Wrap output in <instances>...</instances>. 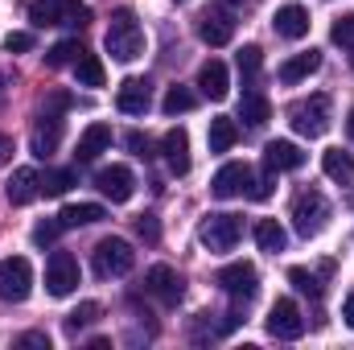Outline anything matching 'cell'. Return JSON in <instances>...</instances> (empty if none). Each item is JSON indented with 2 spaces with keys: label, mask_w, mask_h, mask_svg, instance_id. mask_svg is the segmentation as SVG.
Listing matches in <instances>:
<instances>
[{
  "label": "cell",
  "mask_w": 354,
  "mask_h": 350,
  "mask_svg": "<svg viewBox=\"0 0 354 350\" xmlns=\"http://www.w3.org/2000/svg\"><path fill=\"white\" fill-rule=\"evenodd\" d=\"M58 231H62L58 219H41V223L33 227V243H37V248H50V243L58 239Z\"/></svg>",
  "instance_id": "8d00e7d4"
},
{
  "label": "cell",
  "mask_w": 354,
  "mask_h": 350,
  "mask_svg": "<svg viewBox=\"0 0 354 350\" xmlns=\"http://www.w3.org/2000/svg\"><path fill=\"white\" fill-rule=\"evenodd\" d=\"M342 317H346V326L354 330V293L346 297V301H342Z\"/></svg>",
  "instance_id": "7bdbcfd3"
},
{
  "label": "cell",
  "mask_w": 354,
  "mask_h": 350,
  "mask_svg": "<svg viewBox=\"0 0 354 350\" xmlns=\"http://www.w3.org/2000/svg\"><path fill=\"white\" fill-rule=\"evenodd\" d=\"M58 140H62V116L58 111H41V120H37V128H33V157H50L54 149H58Z\"/></svg>",
  "instance_id": "9a60e30c"
},
{
  "label": "cell",
  "mask_w": 354,
  "mask_h": 350,
  "mask_svg": "<svg viewBox=\"0 0 354 350\" xmlns=\"http://www.w3.org/2000/svg\"><path fill=\"white\" fill-rule=\"evenodd\" d=\"M95 185H99V194L111 198V202H128V198L136 194V177H132L128 165H107V169H99V174H95Z\"/></svg>",
  "instance_id": "4fadbf2b"
},
{
  "label": "cell",
  "mask_w": 354,
  "mask_h": 350,
  "mask_svg": "<svg viewBox=\"0 0 354 350\" xmlns=\"http://www.w3.org/2000/svg\"><path fill=\"white\" fill-rule=\"evenodd\" d=\"M206 140H210V153H231V149H235V140H239V124H235L231 116H214V120H210Z\"/></svg>",
  "instance_id": "603a6c76"
},
{
  "label": "cell",
  "mask_w": 354,
  "mask_h": 350,
  "mask_svg": "<svg viewBox=\"0 0 354 350\" xmlns=\"http://www.w3.org/2000/svg\"><path fill=\"white\" fill-rule=\"evenodd\" d=\"M99 219H107V210H103V206H95V202H75V206H62V214H58L62 231H71V227H91V223H99Z\"/></svg>",
  "instance_id": "d4e9b609"
},
{
  "label": "cell",
  "mask_w": 354,
  "mask_h": 350,
  "mask_svg": "<svg viewBox=\"0 0 354 350\" xmlns=\"http://www.w3.org/2000/svg\"><path fill=\"white\" fill-rule=\"evenodd\" d=\"M161 153H165V165H169L174 177L189 174V136H185V128H169V132H165Z\"/></svg>",
  "instance_id": "2e32d148"
},
{
  "label": "cell",
  "mask_w": 354,
  "mask_h": 350,
  "mask_svg": "<svg viewBox=\"0 0 354 350\" xmlns=\"http://www.w3.org/2000/svg\"><path fill=\"white\" fill-rule=\"evenodd\" d=\"M79 54H83V46H79V42H58V46L46 54V66H50V71L75 66V62H79Z\"/></svg>",
  "instance_id": "1f68e13d"
},
{
  "label": "cell",
  "mask_w": 354,
  "mask_h": 350,
  "mask_svg": "<svg viewBox=\"0 0 354 350\" xmlns=\"http://www.w3.org/2000/svg\"><path fill=\"white\" fill-rule=\"evenodd\" d=\"M29 293H33V268L25 256H4L0 260V301H8V305H21V301H29Z\"/></svg>",
  "instance_id": "ba28073f"
},
{
  "label": "cell",
  "mask_w": 354,
  "mask_h": 350,
  "mask_svg": "<svg viewBox=\"0 0 354 350\" xmlns=\"http://www.w3.org/2000/svg\"><path fill=\"white\" fill-rule=\"evenodd\" d=\"M322 169H326V177L351 185L354 181V157L351 153H342V149H326V153H322Z\"/></svg>",
  "instance_id": "4316f807"
},
{
  "label": "cell",
  "mask_w": 354,
  "mask_h": 350,
  "mask_svg": "<svg viewBox=\"0 0 354 350\" xmlns=\"http://www.w3.org/2000/svg\"><path fill=\"white\" fill-rule=\"evenodd\" d=\"M75 79H79V87H103V79H107V71H103V62L95 58V54H79V62H75Z\"/></svg>",
  "instance_id": "83f0119b"
},
{
  "label": "cell",
  "mask_w": 354,
  "mask_h": 350,
  "mask_svg": "<svg viewBox=\"0 0 354 350\" xmlns=\"http://www.w3.org/2000/svg\"><path fill=\"white\" fill-rule=\"evenodd\" d=\"M115 107L124 116H145L153 107V83L149 79H124L115 91Z\"/></svg>",
  "instance_id": "5bb4252c"
},
{
  "label": "cell",
  "mask_w": 354,
  "mask_h": 350,
  "mask_svg": "<svg viewBox=\"0 0 354 350\" xmlns=\"http://www.w3.org/2000/svg\"><path fill=\"white\" fill-rule=\"evenodd\" d=\"M46 288L50 297H71L79 288V260L71 252H54L46 264Z\"/></svg>",
  "instance_id": "7c38bea8"
},
{
  "label": "cell",
  "mask_w": 354,
  "mask_h": 350,
  "mask_svg": "<svg viewBox=\"0 0 354 350\" xmlns=\"http://www.w3.org/2000/svg\"><path fill=\"white\" fill-rule=\"evenodd\" d=\"M107 145H111V128H107V124H91L87 132L79 136V149H75V157H79V161H95V157H99Z\"/></svg>",
  "instance_id": "484cf974"
},
{
  "label": "cell",
  "mask_w": 354,
  "mask_h": 350,
  "mask_svg": "<svg viewBox=\"0 0 354 350\" xmlns=\"http://www.w3.org/2000/svg\"><path fill=\"white\" fill-rule=\"evenodd\" d=\"M264 165L272 169V174H284V169H301V165H305V153H301L292 140H268Z\"/></svg>",
  "instance_id": "ac0fdd59"
},
{
  "label": "cell",
  "mask_w": 354,
  "mask_h": 350,
  "mask_svg": "<svg viewBox=\"0 0 354 350\" xmlns=\"http://www.w3.org/2000/svg\"><path fill=\"white\" fill-rule=\"evenodd\" d=\"M4 50H8V54H25V50H33V33H8V37H4Z\"/></svg>",
  "instance_id": "f35d334b"
},
{
  "label": "cell",
  "mask_w": 354,
  "mask_h": 350,
  "mask_svg": "<svg viewBox=\"0 0 354 350\" xmlns=\"http://www.w3.org/2000/svg\"><path fill=\"white\" fill-rule=\"evenodd\" d=\"M17 347H37V350H50V338L33 330V334H21V338H17Z\"/></svg>",
  "instance_id": "60d3db41"
},
{
  "label": "cell",
  "mask_w": 354,
  "mask_h": 350,
  "mask_svg": "<svg viewBox=\"0 0 354 350\" xmlns=\"http://www.w3.org/2000/svg\"><path fill=\"white\" fill-rule=\"evenodd\" d=\"M198 99H194V91L185 87H169L165 91V99H161V107H165V116H181V111H189Z\"/></svg>",
  "instance_id": "836d02e7"
},
{
  "label": "cell",
  "mask_w": 354,
  "mask_h": 350,
  "mask_svg": "<svg viewBox=\"0 0 354 350\" xmlns=\"http://www.w3.org/2000/svg\"><path fill=\"white\" fill-rule=\"evenodd\" d=\"M260 66H264V50H260V46H243V50H239V75H243V87H256Z\"/></svg>",
  "instance_id": "4dcf8cb0"
},
{
  "label": "cell",
  "mask_w": 354,
  "mask_h": 350,
  "mask_svg": "<svg viewBox=\"0 0 354 350\" xmlns=\"http://www.w3.org/2000/svg\"><path fill=\"white\" fill-rule=\"evenodd\" d=\"M198 37L206 42V46H231V37H235V21H231V12H206L202 21H198Z\"/></svg>",
  "instance_id": "e0dca14e"
},
{
  "label": "cell",
  "mask_w": 354,
  "mask_h": 350,
  "mask_svg": "<svg viewBox=\"0 0 354 350\" xmlns=\"http://www.w3.org/2000/svg\"><path fill=\"white\" fill-rule=\"evenodd\" d=\"M288 280H292L301 293H309L313 301L326 293V284H322V280H317V272H309V268H288Z\"/></svg>",
  "instance_id": "e575fe53"
},
{
  "label": "cell",
  "mask_w": 354,
  "mask_h": 350,
  "mask_svg": "<svg viewBox=\"0 0 354 350\" xmlns=\"http://www.w3.org/2000/svg\"><path fill=\"white\" fill-rule=\"evenodd\" d=\"M330 42H334V46H342V50H354V12H346V17H338V21H334Z\"/></svg>",
  "instance_id": "d590c367"
},
{
  "label": "cell",
  "mask_w": 354,
  "mask_h": 350,
  "mask_svg": "<svg viewBox=\"0 0 354 350\" xmlns=\"http://www.w3.org/2000/svg\"><path fill=\"white\" fill-rule=\"evenodd\" d=\"M252 190H256V174H252L248 161L223 165V169L214 174V181H210V194H214V198H239V194L252 198Z\"/></svg>",
  "instance_id": "9c48e42d"
},
{
  "label": "cell",
  "mask_w": 354,
  "mask_h": 350,
  "mask_svg": "<svg viewBox=\"0 0 354 350\" xmlns=\"http://www.w3.org/2000/svg\"><path fill=\"white\" fill-rule=\"evenodd\" d=\"M239 120H243L248 128H264L268 120H272V103H268L260 91H248V95L239 99Z\"/></svg>",
  "instance_id": "cb8c5ba5"
},
{
  "label": "cell",
  "mask_w": 354,
  "mask_h": 350,
  "mask_svg": "<svg viewBox=\"0 0 354 350\" xmlns=\"http://www.w3.org/2000/svg\"><path fill=\"white\" fill-rule=\"evenodd\" d=\"M214 284L235 301V305H248L256 293H260V272H256V264L239 260V264H227V268H218V276H214Z\"/></svg>",
  "instance_id": "277c9868"
},
{
  "label": "cell",
  "mask_w": 354,
  "mask_h": 350,
  "mask_svg": "<svg viewBox=\"0 0 354 350\" xmlns=\"http://www.w3.org/2000/svg\"><path fill=\"white\" fill-rule=\"evenodd\" d=\"M25 8H29V21L37 29H46V25H75V29H83L91 21V8L83 0H29Z\"/></svg>",
  "instance_id": "7a4b0ae2"
},
{
  "label": "cell",
  "mask_w": 354,
  "mask_h": 350,
  "mask_svg": "<svg viewBox=\"0 0 354 350\" xmlns=\"http://www.w3.org/2000/svg\"><path fill=\"white\" fill-rule=\"evenodd\" d=\"M71 185H75V174L71 169H50V174L41 177V194L46 198H62Z\"/></svg>",
  "instance_id": "d6a6232c"
},
{
  "label": "cell",
  "mask_w": 354,
  "mask_h": 350,
  "mask_svg": "<svg viewBox=\"0 0 354 350\" xmlns=\"http://www.w3.org/2000/svg\"><path fill=\"white\" fill-rule=\"evenodd\" d=\"M276 33L280 37H288V42H301L305 33H309V12L301 8V4H284V8H276Z\"/></svg>",
  "instance_id": "ffe728a7"
},
{
  "label": "cell",
  "mask_w": 354,
  "mask_h": 350,
  "mask_svg": "<svg viewBox=\"0 0 354 350\" xmlns=\"http://www.w3.org/2000/svg\"><path fill=\"white\" fill-rule=\"evenodd\" d=\"M4 161H12V136L0 132V165H4Z\"/></svg>",
  "instance_id": "b9f144b4"
},
{
  "label": "cell",
  "mask_w": 354,
  "mask_h": 350,
  "mask_svg": "<svg viewBox=\"0 0 354 350\" xmlns=\"http://www.w3.org/2000/svg\"><path fill=\"white\" fill-rule=\"evenodd\" d=\"M317 71H322V54H317V50H305V54L288 58V62L276 71V79H280L284 87H297L301 79H309V75H317Z\"/></svg>",
  "instance_id": "d6986e66"
},
{
  "label": "cell",
  "mask_w": 354,
  "mask_h": 350,
  "mask_svg": "<svg viewBox=\"0 0 354 350\" xmlns=\"http://www.w3.org/2000/svg\"><path fill=\"white\" fill-rule=\"evenodd\" d=\"M8 202L12 206H25V202H33L37 194H41V174L37 169H17V174L8 177Z\"/></svg>",
  "instance_id": "7402d4cb"
},
{
  "label": "cell",
  "mask_w": 354,
  "mask_h": 350,
  "mask_svg": "<svg viewBox=\"0 0 354 350\" xmlns=\"http://www.w3.org/2000/svg\"><path fill=\"white\" fill-rule=\"evenodd\" d=\"M198 87H202V95L206 99H227V91H231V75H227V66L218 62V58H210L202 71H198Z\"/></svg>",
  "instance_id": "44dd1931"
},
{
  "label": "cell",
  "mask_w": 354,
  "mask_h": 350,
  "mask_svg": "<svg viewBox=\"0 0 354 350\" xmlns=\"http://www.w3.org/2000/svg\"><path fill=\"white\" fill-rule=\"evenodd\" d=\"M145 293L157 297L161 305H177L185 297V280L177 276V268H169V264H153L145 272Z\"/></svg>",
  "instance_id": "30bf717a"
},
{
  "label": "cell",
  "mask_w": 354,
  "mask_h": 350,
  "mask_svg": "<svg viewBox=\"0 0 354 350\" xmlns=\"http://www.w3.org/2000/svg\"><path fill=\"white\" fill-rule=\"evenodd\" d=\"M243 235V219L239 214H206L198 227V239L206 252H231Z\"/></svg>",
  "instance_id": "52a82bcc"
},
{
  "label": "cell",
  "mask_w": 354,
  "mask_h": 350,
  "mask_svg": "<svg viewBox=\"0 0 354 350\" xmlns=\"http://www.w3.org/2000/svg\"><path fill=\"white\" fill-rule=\"evenodd\" d=\"M99 313H103V309H99V301H83L79 309H71V313H66V334H71V338H79L87 326L99 322Z\"/></svg>",
  "instance_id": "f546056e"
},
{
  "label": "cell",
  "mask_w": 354,
  "mask_h": 350,
  "mask_svg": "<svg viewBox=\"0 0 354 350\" xmlns=\"http://www.w3.org/2000/svg\"><path fill=\"white\" fill-rule=\"evenodd\" d=\"M351 62H354V58H351Z\"/></svg>",
  "instance_id": "7dc6e473"
},
{
  "label": "cell",
  "mask_w": 354,
  "mask_h": 350,
  "mask_svg": "<svg viewBox=\"0 0 354 350\" xmlns=\"http://www.w3.org/2000/svg\"><path fill=\"white\" fill-rule=\"evenodd\" d=\"M326 219H330V202H326V194L322 190H301L297 194V202H292V227H297V235H317L322 227H326Z\"/></svg>",
  "instance_id": "8992f818"
},
{
  "label": "cell",
  "mask_w": 354,
  "mask_h": 350,
  "mask_svg": "<svg viewBox=\"0 0 354 350\" xmlns=\"http://www.w3.org/2000/svg\"><path fill=\"white\" fill-rule=\"evenodd\" d=\"M136 268V252H132V243L128 239H99V248H95V276L99 280H111V276H128Z\"/></svg>",
  "instance_id": "5b68a950"
},
{
  "label": "cell",
  "mask_w": 354,
  "mask_h": 350,
  "mask_svg": "<svg viewBox=\"0 0 354 350\" xmlns=\"http://www.w3.org/2000/svg\"><path fill=\"white\" fill-rule=\"evenodd\" d=\"M268 334H272V338H280V342H292V338H301V334H305V317H301L297 301L280 297V301L268 309Z\"/></svg>",
  "instance_id": "8fae6325"
},
{
  "label": "cell",
  "mask_w": 354,
  "mask_h": 350,
  "mask_svg": "<svg viewBox=\"0 0 354 350\" xmlns=\"http://www.w3.org/2000/svg\"><path fill=\"white\" fill-rule=\"evenodd\" d=\"M288 120H292V128L301 132V136H309V140H317V136H326V128H330V95H309V99H297L292 107H288Z\"/></svg>",
  "instance_id": "3957f363"
},
{
  "label": "cell",
  "mask_w": 354,
  "mask_h": 350,
  "mask_svg": "<svg viewBox=\"0 0 354 350\" xmlns=\"http://www.w3.org/2000/svg\"><path fill=\"white\" fill-rule=\"evenodd\" d=\"M256 243H260L264 252H284V243H288V231H284L276 219H260V223H256Z\"/></svg>",
  "instance_id": "f1b7e54d"
},
{
  "label": "cell",
  "mask_w": 354,
  "mask_h": 350,
  "mask_svg": "<svg viewBox=\"0 0 354 350\" xmlns=\"http://www.w3.org/2000/svg\"><path fill=\"white\" fill-rule=\"evenodd\" d=\"M346 132H351V140H354V107H351V116H346Z\"/></svg>",
  "instance_id": "ee69618b"
},
{
  "label": "cell",
  "mask_w": 354,
  "mask_h": 350,
  "mask_svg": "<svg viewBox=\"0 0 354 350\" xmlns=\"http://www.w3.org/2000/svg\"><path fill=\"white\" fill-rule=\"evenodd\" d=\"M136 157H153V145H149V136H140V132H128V140H124Z\"/></svg>",
  "instance_id": "ab89813d"
},
{
  "label": "cell",
  "mask_w": 354,
  "mask_h": 350,
  "mask_svg": "<svg viewBox=\"0 0 354 350\" xmlns=\"http://www.w3.org/2000/svg\"><path fill=\"white\" fill-rule=\"evenodd\" d=\"M103 46H107V54H111L115 62H136V58L145 54V29H140V21L132 17V8L111 12V25H107Z\"/></svg>",
  "instance_id": "6da1fadb"
},
{
  "label": "cell",
  "mask_w": 354,
  "mask_h": 350,
  "mask_svg": "<svg viewBox=\"0 0 354 350\" xmlns=\"http://www.w3.org/2000/svg\"><path fill=\"white\" fill-rule=\"evenodd\" d=\"M177 4H185V0H177Z\"/></svg>",
  "instance_id": "bcb514c9"
},
{
  "label": "cell",
  "mask_w": 354,
  "mask_h": 350,
  "mask_svg": "<svg viewBox=\"0 0 354 350\" xmlns=\"http://www.w3.org/2000/svg\"><path fill=\"white\" fill-rule=\"evenodd\" d=\"M0 99H4V79H0Z\"/></svg>",
  "instance_id": "f6af8a7d"
},
{
  "label": "cell",
  "mask_w": 354,
  "mask_h": 350,
  "mask_svg": "<svg viewBox=\"0 0 354 350\" xmlns=\"http://www.w3.org/2000/svg\"><path fill=\"white\" fill-rule=\"evenodd\" d=\"M136 235H140L145 243H157V239H161V227H157V219H153V214H140V219H136Z\"/></svg>",
  "instance_id": "74e56055"
}]
</instances>
